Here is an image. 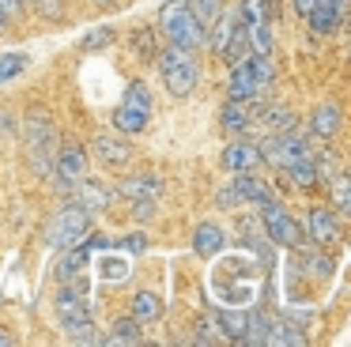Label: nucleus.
Segmentation results:
<instances>
[{
	"mask_svg": "<svg viewBox=\"0 0 351 347\" xmlns=\"http://www.w3.org/2000/svg\"><path fill=\"white\" fill-rule=\"evenodd\" d=\"M302 155H313L310 151V140H306V132H298V128H287V132H272L265 143H261V163L276 166V170H287L295 158Z\"/></svg>",
	"mask_w": 351,
	"mask_h": 347,
	"instance_id": "1a4fd4ad",
	"label": "nucleus"
},
{
	"mask_svg": "<svg viewBox=\"0 0 351 347\" xmlns=\"http://www.w3.org/2000/svg\"><path fill=\"white\" fill-rule=\"evenodd\" d=\"M23 0H0V12H4V15H8V23H16L19 19V15H23Z\"/></svg>",
	"mask_w": 351,
	"mask_h": 347,
	"instance_id": "c03bdc74",
	"label": "nucleus"
},
{
	"mask_svg": "<svg viewBox=\"0 0 351 347\" xmlns=\"http://www.w3.org/2000/svg\"><path fill=\"white\" fill-rule=\"evenodd\" d=\"M287 178H291V185H295V189H313V185H317L321 174H317V163H313V155L295 158V163L287 166Z\"/></svg>",
	"mask_w": 351,
	"mask_h": 347,
	"instance_id": "393cba45",
	"label": "nucleus"
},
{
	"mask_svg": "<svg viewBox=\"0 0 351 347\" xmlns=\"http://www.w3.org/2000/svg\"><path fill=\"white\" fill-rule=\"evenodd\" d=\"M159 60V75H162V87L170 91L174 98H189L200 83V60L197 49H182V45H167L162 53H155Z\"/></svg>",
	"mask_w": 351,
	"mask_h": 347,
	"instance_id": "20e7f679",
	"label": "nucleus"
},
{
	"mask_svg": "<svg viewBox=\"0 0 351 347\" xmlns=\"http://www.w3.org/2000/svg\"><path fill=\"white\" fill-rule=\"evenodd\" d=\"M159 30L170 45H182V49H200L208 42V27L197 19L189 0H167L159 8Z\"/></svg>",
	"mask_w": 351,
	"mask_h": 347,
	"instance_id": "7ed1b4c3",
	"label": "nucleus"
},
{
	"mask_svg": "<svg viewBox=\"0 0 351 347\" xmlns=\"http://www.w3.org/2000/svg\"><path fill=\"white\" fill-rule=\"evenodd\" d=\"M215 321H219V328H223V339L242 344L245 328H250V309H219V313H215Z\"/></svg>",
	"mask_w": 351,
	"mask_h": 347,
	"instance_id": "b1692460",
	"label": "nucleus"
},
{
	"mask_svg": "<svg viewBox=\"0 0 351 347\" xmlns=\"http://www.w3.org/2000/svg\"><path fill=\"white\" fill-rule=\"evenodd\" d=\"M12 344H16V339H12L8 332H0V347H12Z\"/></svg>",
	"mask_w": 351,
	"mask_h": 347,
	"instance_id": "de8ad7c7",
	"label": "nucleus"
},
{
	"mask_svg": "<svg viewBox=\"0 0 351 347\" xmlns=\"http://www.w3.org/2000/svg\"><path fill=\"white\" fill-rule=\"evenodd\" d=\"M132 317H136V321H159V317H162V302H159V294H152V291H136V298H132Z\"/></svg>",
	"mask_w": 351,
	"mask_h": 347,
	"instance_id": "c85d7f7f",
	"label": "nucleus"
},
{
	"mask_svg": "<svg viewBox=\"0 0 351 347\" xmlns=\"http://www.w3.org/2000/svg\"><path fill=\"white\" fill-rule=\"evenodd\" d=\"M117 193H121L125 200H159L162 178L159 174H132V178H125L121 185H117Z\"/></svg>",
	"mask_w": 351,
	"mask_h": 347,
	"instance_id": "a211bd4d",
	"label": "nucleus"
},
{
	"mask_svg": "<svg viewBox=\"0 0 351 347\" xmlns=\"http://www.w3.org/2000/svg\"><path fill=\"white\" fill-rule=\"evenodd\" d=\"M23 155L27 170L34 178H49L53 174V155H57V128L46 110H31L23 121Z\"/></svg>",
	"mask_w": 351,
	"mask_h": 347,
	"instance_id": "f257e3e1",
	"label": "nucleus"
},
{
	"mask_svg": "<svg viewBox=\"0 0 351 347\" xmlns=\"http://www.w3.org/2000/svg\"><path fill=\"white\" fill-rule=\"evenodd\" d=\"M16 132H19V125H16V113L0 106V136H16Z\"/></svg>",
	"mask_w": 351,
	"mask_h": 347,
	"instance_id": "37998d69",
	"label": "nucleus"
},
{
	"mask_svg": "<svg viewBox=\"0 0 351 347\" xmlns=\"http://www.w3.org/2000/svg\"><path fill=\"white\" fill-rule=\"evenodd\" d=\"M253 121H257V102H242V98H227V102H223V110H219L223 132L242 136V132H250Z\"/></svg>",
	"mask_w": 351,
	"mask_h": 347,
	"instance_id": "4468645a",
	"label": "nucleus"
},
{
	"mask_svg": "<svg viewBox=\"0 0 351 347\" xmlns=\"http://www.w3.org/2000/svg\"><path fill=\"white\" fill-rule=\"evenodd\" d=\"M72 196H76V204H84L87 211H106L110 208V200H114V189L110 185H102V181H87V178H80L76 181V189H72Z\"/></svg>",
	"mask_w": 351,
	"mask_h": 347,
	"instance_id": "6ab92c4d",
	"label": "nucleus"
},
{
	"mask_svg": "<svg viewBox=\"0 0 351 347\" xmlns=\"http://www.w3.org/2000/svg\"><path fill=\"white\" fill-rule=\"evenodd\" d=\"M110 42H114V30H110V27H99L95 34H87L84 42H80V49H102V45H110Z\"/></svg>",
	"mask_w": 351,
	"mask_h": 347,
	"instance_id": "e433bc0d",
	"label": "nucleus"
},
{
	"mask_svg": "<svg viewBox=\"0 0 351 347\" xmlns=\"http://www.w3.org/2000/svg\"><path fill=\"white\" fill-rule=\"evenodd\" d=\"M265 344L268 347H302L306 344V332L298 328V324H291L287 317H280V321H272V317H268Z\"/></svg>",
	"mask_w": 351,
	"mask_h": 347,
	"instance_id": "4be33fe9",
	"label": "nucleus"
},
{
	"mask_svg": "<svg viewBox=\"0 0 351 347\" xmlns=\"http://www.w3.org/2000/svg\"><path fill=\"white\" fill-rule=\"evenodd\" d=\"M348 8H351V0H317V4L310 8V30L313 34H336V30L343 27V19H348Z\"/></svg>",
	"mask_w": 351,
	"mask_h": 347,
	"instance_id": "f8f14e48",
	"label": "nucleus"
},
{
	"mask_svg": "<svg viewBox=\"0 0 351 347\" xmlns=\"http://www.w3.org/2000/svg\"><path fill=\"white\" fill-rule=\"evenodd\" d=\"M87 261H91V249L84 246V241H76V246H69V253L57 261V268H53V276L61 279V283H69L72 276H80V272L87 268Z\"/></svg>",
	"mask_w": 351,
	"mask_h": 347,
	"instance_id": "5701e85b",
	"label": "nucleus"
},
{
	"mask_svg": "<svg viewBox=\"0 0 351 347\" xmlns=\"http://www.w3.org/2000/svg\"><path fill=\"white\" fill-rule=\"evenodd\" d=\"M257 121L268 128V132H287L295 128V113L287 106H268V110H257Z\"/></svg>",
	"mask_w": 351,
	"mask_h": 347,
	"instance_id": "cd10ccee",
	"label": "nucleus"
},
{
	"mask_svg": "<svg viewBox=\"0 0 351 347\" xmlns=\"http://www.w3.org/2000/svg\"><path fill=\"white\" fill-rule=\"evenodd\" d=\"M53 309H57V321H61V328L69 339H76V344H102V339L95 336V317H91V306L84 302V291L64 283L61 294L53 298Z\"/></svg>",
	"mask_w": 351,
	"mask_h": 347,
	"instance_id": "39448f33",
	"label": "nucleus"
},
{
	"mask_svg": "<svg viewBox=\"0 0 351 347\" xmlns=\"http://www.w3.org/2000/svg\"><path fill=\"white\" fill-rule=\"evenodd\" d=\"M27 4H31L42 19H61L64 15V0H27Z\"/></svg>",
	"mask_w": 351,
	"mask_h": 347,
	"instance_id": "c9c22d12",
	"label": "nucleus"
},
{
	"mask_svg": "<svg viewBox=\"0 0 351 347\" xmlns=\"http://www.w3.org/2000/svg\"><path fill=\"white\" fill-rule=\"evenodd\" d=\"M295 256H298V268H302L306 276H313V279H328V276H332V268H336L332 256H328L321 246H298Z\"/></svg>",
	"mask_w": 351,
	"mask_h": 347,
	"instance_id": "aec40b11",
	"label": "nucleus"
},
{
	"mask_svg": "<svg viewBox=\"0 0 351 347\" xmlns=\"http://www.w3.org/2000/svg\"><path fill=\"white\" fill-rule=\"evenodd\" d=\"M27 64H31V57H27V53H4V57H0V83H8V80H16V75H23Z\"/></svg>",
	"mask_w": 351,
	"mask_h": 347,
	"instance_id": "473e14b6",
	"label": "nucleus"
},
{
	"mask_svg": "<svg viewBox=\"0 0 351 347\" xmlns=\"http://www.w3.org/2000/svg\"><path fill=\"white\" fill-rule=\"evenodd\" d=\"M125 272H129V268H125L121 261H102V264H99V276H102V279H121Z\"/></svg>",
	"mask_w": 351,
	"mask_h": 347,
	"instance_id": "a19ab883",
	"label": "nucleus"
},
{
	"mask_svg": "<svg viewBox=\"0 0 351 347\" xmlns=\"http://www.w3.org/2000/svg\"><path fill=\"white\" fill-rule=\"evenodd\" d=\"M114 246L129 249V253H144V249H147V234H125L121 241H114Z\"/></svg>",
	"mask_w": 351,
	"mask_h": 347,
	"instance_id": "58836bf2",
	"label": "nucleus"
},
{
	"mask_svg": "<svg viewBox=\"0 0 351 347\" xmlns=\"http://www.w3.org/2000/svg\"><path fill=\"white\" fill-rule=\"evenodd\" d=\"M313 4H317V0H295V12H298V15H310Z\"/></svg>",
	"mask_w": 351,
	"mask_h": 347,
	"instance_id": "a18cd8bd",
	"label": "nucleus"
},
{
	"mask_svg": "<svg viewBox=\"0 0 351 347\" xmlns=\"http://www.w3.org/2000/svg\"><path fill=\"white\" fill-rule=\"evenodd\" d=\"M223 249H227V230H223L219 223H200L197 230H193V253L204 256V261H212V256H219Z\"/></svg>",
	"mask_w": 351,
	"mask_h": 347,
	"instance_id": "f3484780",
	"label": "nucleus"
},
{
	"mask_svg": "<svg viewBox=\"0 0 351 347\" xmlns=\"http://www.w3.org/2000/svg\"><path fill=\"white\" fill-rule=\"evenodd\" d=\"M132 204V219L136 223H152L155 219V200H129Z\"/></svg>",
	"mask_w": 351,
	"mask_h": 347,
	"instance_id": "4c0bfd02",
	"label": "nucleus"
},
{
	"mask_svg": "<svg viewBox=\"0 0 351 347\" xmlns=\"http://www.w3.org/2000/svg\"><path fill=\"white\" fill-rule=\"evenodd\" d=\"M332 204L340 215H351V178H336L332 181Z\"/></svg>",
	"mask_w": 351,
	"mask_h": 347,
	"instance_id": "f704fd0d",
	"label": "nucleus"
},
{
	"mask_svg": "<svg viewBox=\"0 0 351 347\" xmlns=\"http://www.w3.org/2000/svg\"><path fill=\"white\" fill-rule=\"evenodd\" d=\"M230 185H234L238 200H242V204H253V208H257V204H265V200H272V196H276V193H272V185H268V181L261 178V174H253V170H238Z\"/></svg>",
	"mask_w": 351,
	"mask_h": 347,
	"instance_id": "dca6fc26",
	"label": "nucleus"
},
{
	"mask_svg": "<svg viewBox=\"0 0 351 347\" xmlns=\"http://www.w3.org/2000/svg\"><path fill=\"white\" fill-rule=\"evenodd\" d=\"M257 211H261V226H265L268 241L291 249V253H295L298 246H306V226L298 223V219L291 215L276 196H272V200H265V204H257Z\"/></svg>",
	"mask_w": 351,
	"mask_h": 347,
	"instance_id": "0eeeda50",
	"label": "nucleus"
},
{
	"mask_svg": "<svg viewBox=\"0 0 351 347\" xmlns=\"http://www.w3.org/2000/svg\"><path fill=\"white\" fill-rule=\"evenodd\" d=\"M102 344H140V321L136 317H117Z\"/></svg>",
	"mask_w": 351,
	"mask_h": 347,
	"instance_id": "c756f323",
	"label": "nucleus"
},
{
	"mask_svg": "<svg viewBox=\"0 0 351 347\" xmlns=\"http://www.w3.org/2000/svg\"><path fill=\"white\" fill-rule=\"evenodd\" d=\"M219 163H223V170H230V174L257 170V166H261V143H253V140H230L227 147H223Z\"/></svg>",
	"mask_w": 351,
	"mask_h": 347,
	"instance_id": "2eb2a0df",
	"label": "nucleus"
},
{
	"mask_svg": "<svg viewBox=\"0 0 351 347\" xmlns=\"http://www.w3.org/2000/svg\"><path fill=\"white\" fill-rule=\"evenodd\" d=\"M87 230H91V211H87L84 204L69 200L64 208L53 211V219H49V226H46V246L69 249V246H76V241H84Z\"/></svg>",
	"mask_w": 351,
	"mask_h": 347,
	"instance_id": "6e6552de",
	"label": "nucleus"
},
{
	"mask_svg": "<svg viewBox=\"0 0 351 347\" xmlns=\"http://www.w3.org/2000/svg\"><path fill=\"white\" fill-rule=\"evenodd\" d=\"M276 80V64L265 53H245L242 60L230 64V80H227V98H242V102H257Z\"/></svg>",
	"mask_w": 351,
	"mask_h": 347,
	"instance_id": "f03ea898",
	"label": "nucleus"
},
{
	"mask_svg": "<svg viewBox=\"0 0 351 347\" xmlns=\"http://www.w3.org/2000/svg\"><path fill=\"white\" fill-rule=\"evenodd\" d=\"M238 193H234V185H227L223 193H215V208H223V211H230V208H238Z\"/></svg>",
	"mask_w": 351,
	"mask_h": 347,
	"instance_id": "ea45409f",
	"label": "nucleus"
},
{
	"mask_svg": "<svg viewBox=\"0 0 351 347\" xmlns=\"http://www.w3.org/2000/svg\"><path fill=\"white\" fill-rule=\"evenodd\" d=\"M91 4H95V8H117L121 0H91Z\"/></svg>",
	"mask_w": 351,
	"mask_h": 347,
	"instance_id": "49530a36",
	"label": "nucleus"
},
{
	"mask_svg": "<svg viewBox=\"0 0 351 347\" xmlns=\"http://www.w3.org/2000/svg\"><path fill=\"white\" fill-rule=\"evenodd\" d=\"M53 185H57V193H72L76 189V181L80 178H87V155H84V147L80 143H57V155H53Z\"/></svg>",
	"mask_w": 351,
	"mask_h": 347,
	"instance_id": "9d476101",
	"label": "nucleus"
},
{
	"mask_svg": "<svg viewBox=\"0 0 351 347\" xmlns=\"http://www.w3.org/2000/svg\"><path fill=\"white\" fill-rule=\"evenodd\" d=\"M306 230H310L313 246L332 249L336 241H340V219H336V211H328V208H310V215H306Z\"/></svg>",
	"mask_w": 351,
	"mask_h": 347,
	"instance_id": "ddd939ff",
	"label": "nucleus"
},
{
	"mask_svg": "<svg viewBox=\"0 0 351 347\" xmlns=\"http://www.w3.org/2000/svg\"><path fill=\"white\" fill-rule=\"evenodd\" d=\"M223 15V12H219ZM234 30H238V12H227L223 15V23L215 27V34L208 38V45H212V53H223L230 45V38H234Z\"/></svg>",
	"mask_w": 351,
	"mask_h": 347,
	"instance_id": "7c9ffc66",
	"label": "nucleus"
},
{
	"mask_svg": "<svg viewBox=\"0 0 351 347\" xmlns=\"http://www.w3.org/2000/svg\"><path fill=\"white\" fill-rule=\"evenodd\" d=\"M245 30V42H250V53H265V57H272L276 49V34H272V23H250Z\"/></svg>",
	"mask_w": 351,
	"mask_h": 347,
	"instance_id": "a878e982",
	"label": "nucleus"
},
{
	"mask_svg": "<svg viewBox=\"0 0 351 347\" xmlns=\"http://www.w3.org/2000/svg\"><path fill=\"white\" fill-rule=\"evenodd\" d=\"M193 344H223V328L215 321V313L197 317V336H193Z\"/></svg>",
	"mask_w": 351,
	"mask_h": 347,
	"instance_id": "2f4dec72",
	"label": "nucleus"
},
{
	"mask_svg": "<svg viewBox=\"0 0 351 347\" xmlns=\"http://www.w3.org/2000/svg\"><path fill=\"white\" fill-rule=\"evenodd\" d=\"M238 19H242V27H250V23H276V8H272V0H242L238 4Z\"/></svg>",
	"mask_w": 351,
	"mask_h": 347,
	"instance_id": "bb28decb",
	"label": "nucleus"
},
{
	"mask_svg": "<svg viewBox=\"0 0 351 347\" xmlns=\"http://www.w3.org/2000/svg\"><path fill=\"white\" fill-rule=\"evenodd\" d=\"M0 34H8V15L0 12Z\"/></svg>",
	"mask_w": 351,
	"mask_h": 347,
	"instance_id": "09e8293b",
	"label": "nucleus"
},
{
	"mask_svg": "<svg viewBox=\"0 0 351 347\" xmlns=\"http://www.w3.org/2000/svg\"><path fill=\"white\" fill-rule=\"evenodd\" d=\"M189 8L197 12V19L204 23V27H212V23L219 19V12H223V0H189Z\"/></svg>",
	"mask_w": 351,
	"mask_h": 347,
	"instance_id": "72a5a7b5",
	"label": "nucleus"
},
{
	"mask_svg": "<svg viewBox=\"0 0 351 347\" xmlns=\"http://www.w3.org/2000/svg\"><path fill=\"white\" fill-rule=\"evenodd\" d=\"M84 238H87L84 246L91 249V253H95V249H99V253H102V249H110V246H114V238H106V234H95V230H87Z\"/></svg>",
	"mask_w": 351,
	"mask_h": 347,
	"instance_id": "79ce46f5",
	"label": "nucleus"
},
{
	"mask_svg": "<svg viewBox=\"0 0 351 347\" xmlns=\"http://www.w3.org/2000/svg\"><path fill=\"white\" fill-rule=\"evenodd\" d=\"M23 4H27V0H23Z\"/></svg>",
	"mask_w": 351,
	"mask_h": 347,
	"instance_id": "8fccbe9b",
	"label": "nucleus"
},
{
	"mask_svg": "<svg viewBox=\"0 0 351 347\" xmlns=\"http://www.w3.org/2000/svg\"><path fill=\"white\" fill-rule=\"evenodd\" d=\"M340 128H343V110H340L336 102H321L317 110H313V117H310V132H313V136H321V140H332Z\"/></svg>",
	"mask_w": 351,
	"mask_h": 347,
	"instance_id": "412c9836",
	"label": "nucleus"
},
{
	"mask_svg": "<svg viewBox=\"0 0 351 347\" xmlns=\"http://www.w3.org/2000/svg\"><path fill=\"white\" fill-rule=\"evenodd\" d=\"M152 110H155V95L147 91L144 80H132L129 87H125V98L114 110V128L125 136H140L152 125Z\"/></svg>",
	"mask_w": 351,
	"mask_h": 347,
	"instance_id": "423d86ee",
	"label": "nucleus"
},
{
	"mask_svg": "<svg viewBox=\"0 0 351 347\" xmlns=\"http://www.w3.org/2000/svg\"><path fill=\"white\" fill-rule=\"evenodd\" d=\"M91 151H95V158H99L102 166H110V170H125V166L136 158V147H132L121 132H95L91 136Z\"/></svg>",
	"mask_w": 351,
	"mask_h": 347,
	"instance_id": "9b49d317",
	"label": "nucleus"
}]
</instances>
